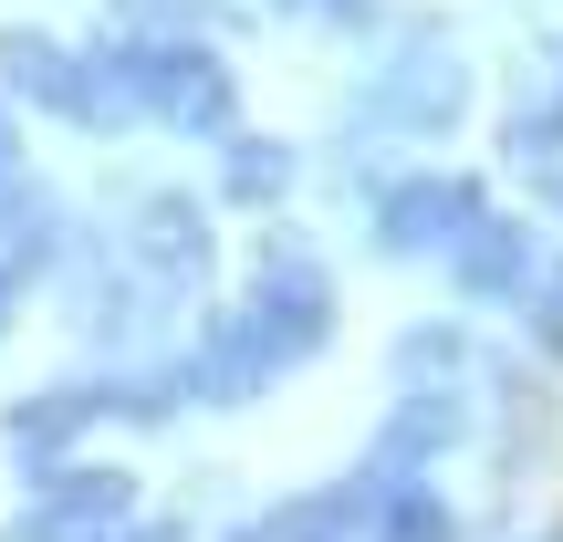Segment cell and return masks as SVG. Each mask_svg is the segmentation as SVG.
I'll return each mask as SVG.
<instances>
[{
	"label": "cell",
	"mask_w": 563,
	"mask_h": 542,
	"mask_svg": "<svg viewBox=\"0 0 563 542\" xmlns=\"http://www.w3.org/2000/svg\"><path fill=\"white\" fill-rule=\"evenodd\" d=\"M449 220H470V188H407L397 220H386V241H439Z\"/></svg>",
	"instance_id": "obj_1"
},
{
	"label": "cell",
	"mask_w": 563,
	"mask_h": 542,
	"mask_svg": "<svg viewBox=\"0 0 563 542\" xmlns=\"http://www.w3.org/2000/svg\"><path fill=\"white\" fill-rule=\"evenodd\" d=\"M460 272H470V292H501V281H522V230H511V220H490L481 241L460 251Z\"/></svg>",
	"instance_id": "obj_2"
},
{
	"label": "cell",
	"mask_w": 563,
	"mask_h": 542,
	"mask_svg": "<svg viewBox=\"0 0 563 542\" xmlns=\"http://www.w3.org/2000/svg\"><path fill=\"white\" fill-rule=\"evenodd\" d=\"M386 542H449V511H439V501H397Z\"/></svg>",
	"instance_id": "obj_3"
}]
</instances>
